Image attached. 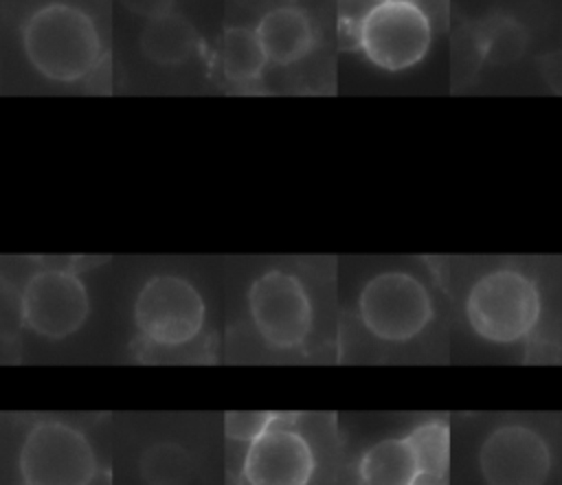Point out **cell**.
Returning a JSON list of instances; mask_svg holds the SVG:
<instances>
[{
    "instance_id": "3",
    "label": "cell",
    "mask_w": 562,
    "mask_h": 485,
    "mask_svg": "<svg viewBox=\"0 0 562 485\" xmlns=\"http://www.w3.org/2000/svg\"><path fill=\"white\" fill-rule=\"evenodd\" d=\"M432 44V20L417 0H373L358 26V48L389 72L419 64Z\"/></svg>"
},
{
    "instance_id": "4",
    "label": "cell",
    "mask_w": 562,
    "mask_h": 485,
    "mask_svg": "<svg viewBox=\"0 0 562 485\" xmlns=\"http://www.w3.org/2000/svg\"><path fill=\"white\" fill-rule=\"evenodd\" d=\"M206 320L200 290L180 274H151L134 298V325L138 338L151 345H189Z\"/></svg>"
},
{
    "instance_id": "14",
    "label": "cell",
    "mask_w": 562,
    "mask_h": 485,
    "mask_svg": "<svg viewBox=\"0 0 562 485\" xmlns=\"http://www.w3.org/2000/svg\"><path fill=\"white\" fill-rule=\"evenodd\" d=\"M220 64L224 77L235 86H255L261 81L268 57L252 29L233 26L222 35Z\"/></svg>"
},
{
    "instance_id": "9",
    "label": "cell",
    "mask_w": 562,
    "mask_h": 485,
    "mask_svg": "<svg viewBox=\"0 0 562 485\" xmlns=\"http://www.w3.org/2000/svg\"><path fill=\"white\" fill-rule=\"evenodd\" d=\"M479 472L487 485H544L551 472L549 443L525 424H503L483 439Z\"/></svg>"
},
{
    "instance_id": "7",
    "label": "cell",
    "mask_w": 562,
    "mask_h": 485,
    "mask_svg": "<svg viewBox=\"0 0 562 485\" xmlns=\"http://www.w3.org/2000/svg\"><path fill=\"white\" fill-rule=\"evenodd\" d=\"M248 314L266 345L281 351L301 347L314 327L310 292L285 270H268L250 283Z\"/></svg>"
},
{
    "instance_id": "12",
    "label": "cell",
    "mask_w": 562,
    "mask_h": 485,
    "mask_svg": "<svg viewBox=\"0 0 562 485\" xmlns=\"http://www.w3.org/2000/svg\"><path fill=\"white\" fill-rule=\"evenodd\" d=\"M138 44L143 55L154 64L178 66L198 48V33L184 15L169 11L145 22Z\"/></svg>"
},
{
    "instance_id": "15",
    "label": "cell",
    "mask_w": 562,
    "mask_h": 485,
    "mask_svg": "<svg viewBox=\"0 0 562 485\" xmlns=\"http://www.w3.org/2000/svg\"><path fill=\"white\" fill-rule=\"evenodd\" d=\"M404 439L413 450L419 476L443 481L450 465V426L443 419H426Z\"/></svg>"
},
{
    "instance_id": "20",
    "label": "cell",
    "mask_w": 562,
    "mask_h": 485,
    "mask_svg": "<svg viewBox=\"0 0 562 485\" xmlns=\"http://www.w3.org/2000/svg\"><path fill=\"white\" fill-rule=\"evenodd\" d=\"M411 485H443V481H435V478H428V476H417Z\"/></svg>"
},
{
    "instance_id": "6",
    "label": "cell",
    "mask_w": 562,
    "mask_h": 485,
    "mask_svg": "<svg viewBox=\"0 0 562 485\" xmlns=\"http://www.w3.org/2000/svg\"><path fill=\"white\" fill-rule=\"evenodd\" d=\"M358 316L375 338L404 342L428 327L435 305L417 277L389 270L364 283L358 296Z\"/></svg>"
},
{
    "instance_id": "1",
    "label": "cell",
    "mask_w": 562,
    "mask_h": 485,
    "mask_svg": "<svg viewBox=\"0 0 562 485\" xmlns=\"http://www.w3.org/2000/svg\"><path fill=\"white\" fill-rule=\"evenodd\" d=\"M20 40L29 66L53 83H81L103 59L97 20L66 0L35 7L22 22Z\"/></svg>"
},
{
    "instance_id": "5",
    "label": "cell",
    "mask_w": 562,
    "mask_h": 485,
    "mask_svg": "<svg viewBox=\"0 0 562 485\" xmlns=\"http://www.w3.org/2000/svg\"><path fill=\"white\" fill-rule=\"evenodd\" d=\"M22 485H90L97 454L88 437L57 419L37 421L18 454Z\"/></svg>"
},
{
    "instance_id": "2",
    "label": "cell",
    "mask_w": 562,
    "mask_h": 485,
    "mask_svg": "<svg viewBox=\"0 0 562 485\" xmlns=\"http://www.w3.org/2000/svg\"><path fill=\"white\" fill-rule=\"evenodd\" d=\"M540 290L514 268L492 270L474 281L465 298V318L476 336L509 345L527 338L540 318Z\"/></svg>"
},
{
    "instance_id": "19",
    "label": "cell",
    "mask_w": 562,
    "mask_h": 485,
    "mask_svg": "<svg viewBox=\"0 0 562 485\" xmlns=\"http://www.w3.org/2000/svg\"><path fill=\"white\" fill-rule=\"evenodd\" d=\"M123 7L136 15H143L145 20L165 15L169 11H173V2L176 0H121Z\"/></svg>"
},
{
    "instance_id": "13",
    "label": "cell",
    "mask_w": 562,
    "mask_h": 485,
    "mask_svg": "<svg viewBox=\"0 0 562 485\" xmlns=\"http://www.w3.org/2000/svg\"><path fill=\"white\" fill-rule=\"evenodd\" d=\"M362 485H411L417 476L413 450L404 437H386L364 450L358 463Z\"/></svg>"
},
{
    "instance_id": "11",
    "label": "cell",
    "mask_w": 562,
    "mask_h": 485,
    "mask_svg": "<svg viewBox=\"0 0 562 485\" xmlns=\"http://www.w3.org/2000/svg\"><path fill=\"white\" fill-rule=\"evenodd\" d=\"M268 61L290 66L303 59L314 46V26L305 11L296 7H274L255 26Z\"/></svg>"
},
{
    "instance_id": "18",
    "label": "cell",
    "mask_w": 562,
    "mask_h": 485,
    "mask_svg": "<svg viewBox=\"0 0 562 485\" xmlns=\"http://www.w3.org/2000/svg\"><path fill=\"white\" fill-rule=\"evenodd\" d=\"M277 417L279 413L266 410H231L224 415V432L233 441L250 443L266 428H270L277 421Z\"/></svg>"
},
{
    "instance_id": "21",
    "label": "cell",
    "mask_w": 562,
    "mask_h": 485,
    "mask_svg": "<svg viewBox=\"0 0 562 485\" xmlns=\"http://www.w3.org/2000/svg\"><path fill=\"white\" fill-rule=\"evenodd\" d=\"M558 428H560V439H562V419H560V424H558Z\"/></svg>"
},
{
    "instance_id": "17",
    "label": "cell",
    "mask_w": 562,
    "mask_h": 485,
    "mask_svg": "<svg viewBox=\"0 0 562 485\" xmlns=\"http://www.w3.org/2000/svg\"><path fill=\"white\" fill-rule=\"evenodd\" d=\"M476 50L490 64H509L518 59L527 46V33L520 22L509 15H494L474 33Z\"/></svg>"
},
{
    "instance_id": "10",
    "label": "cell",
    "mask_w": 562,
    "mask_h": 485,
    "mask_svg": "<svg viewBox=\"0 0 562 485\" xmlns=\"http://www.w3.org/2000/svg\"><path fill=\"white\" fill-rule=\"evenodd\" d=\"M279 417L246 448L241 463L246 485H310L316 472V456L307 437L281 424Z\"/></svg>"
},
{
    "instance_id": "8",
    "label": "cell",
    "mask_w": 562,
    "mask_h": 485,
    "mask_svg": "<svg viewBox=\"0 0 562 485\" xmlns=\"http://www.w3.org/2000/svg\"><path fill=\"white\" fill-rule=\"evenodd\" d=\"M20 316L26 329L42 338H68L90 316L88 287L68 268H40L22 287Z\"/></svg>"
},
{
    "instance_id": "16",
    "label": "cell",
    "mask_w": 562,
    "mask_h": 485,
    "mask_svg": "<svg viewBox=\"0 0 562 485\" xmlns=\"http://www.w3.org/2000/svg\"><path fill=\"white\" fill-rule=\"evenodd\" d=\"M138 472L147 485H187L193 476V459L180 443L158 441L140 454Z\"/></svg>"
}]
</instances>
